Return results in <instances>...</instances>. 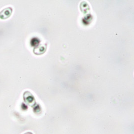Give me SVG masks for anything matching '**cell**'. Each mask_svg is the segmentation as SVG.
<instances>
[{"label":"cell","instance_id":"6da1fadb","mask_svg":"<svg viewBox=\"0 0 134 134\" xmlns=\"http://www.w3.org/2000/svg\"><path fill=\"white\" fill-rule=\"evenodd\" d=\"M13 9L11 8H7L3 10L0 12V18L2 19H6L9 18L11 15Z\"/></svg>","mask_w":134,"mask_h":134},{"label":"cell","instance_id":"7a4b0ae2","mask_svg":"<svg viewBox=\"0 0 134 134\" xmlns=\"http://www.w3.org/2000/svg\"><path fill=\"white\" fill-rule=\"evenodd\" d=\"M24 99L25 101L28 104L32 103L34 100V98L33 96H32L31 94L28 92H26L24 94Z\"/></svg>","mask_w":134,"mask_h":134},{"label":"cell","instance_id":"3957f363","mask_svg":"<svg viewBox=\"0 0 134 134\" xmlns=\"http://www.w3.org/2000/svg\"><path fill=\"white\" fill-rule=\"evenodd\" d=\"M32 134V133H26V134Z\"/></svg>","mask_w":134,"mask_h":134}]
</instances>
